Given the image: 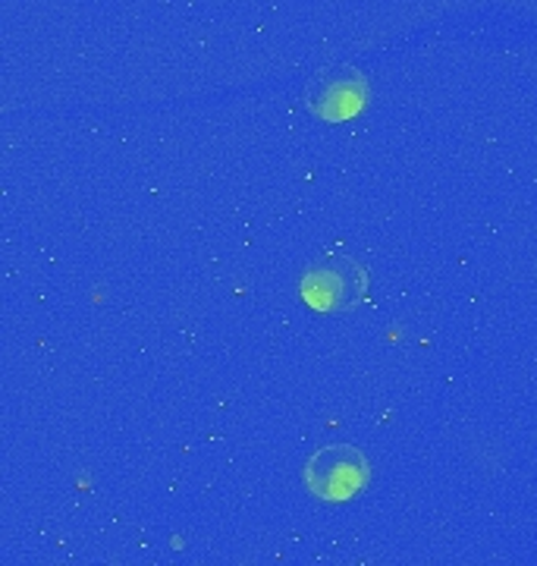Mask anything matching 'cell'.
<instances>
[{"mask_svg":"<svg viewBox=\"0 0 537 566\" xmlns=\"http://www.w3.org/2000/svg\"><path fill=\"white\" fill-rule=\"evenodd\" d=\"M371 98V85L365 73L349 63H334L318 70L305 85V104L308 111L327 123H343L358 117Z\"/></svg>","mask_w":537,"mask_h":566,"instance_id":"cell-3","label":"cell"},{"mask_svg":"<svg viewBox=\"0 0 537 566\" xmlns=\"http://www.w3.org/2000/svg\"><path fill=\"white\" fill-rule=\"evenodd\" d=\"M298 293L315 312H349L368 296V271L349 255H324L305 271Z\"/></svg>","mask_w":537,"mask_h":566,"instance_id":"cell-1","label":"cell"},{"mask_svg":"<svg viewBox=\"0 0 537 566\" xmlns=\"http://www.w3.org/2000/svg\"><path fill=\"white\" fill-rule=\"evenodd\" d=\"M368 482H371V463L358 447H324L305 465V488L327 504H343L356 497L358 491L368 488Z\"/></svg>","mask_w":537,"mask_h":566,"instance_id":"cell-2","label":"cell"}]
</instances>
